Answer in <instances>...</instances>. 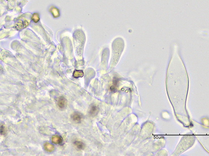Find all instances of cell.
I'll list each match as a JSON object with an SVG mask.
<instances>
[{
	"mask_svg": "<svg viewBox=\"0 0 209 156\" xmlns=\"http://www.w3.org/2000/svg\"><path fill=\"white\" fill-rule=\"evenodd\" d=\"M71 118L75 122L79 123L81 122L82 119V115L79 112H74L71 115Z\"/></svg>",
	"mask_w": 209,
	"mask_h": 156,
	"instance_id": "obj_1",
	"label": "cell"
},
{
	"mask_svg": "<svg viewBox=\"0 0 209 156\" xmlns=\"http://www.w3.org/2000/svg\"><path fill=\"white\" fill-rule=\"evenodd\" d=\"M57 104L59 107L61 109H64L67 104V100L64 97H61L59 98Z\"/></svg>",
	"mask_w": 209,
	"mask_h": 156,
	"instance_id": "obj_2",
	"label": "cell"
},
{
	"mask_svg": "<svg viewBox=\"0 0 209 156\" xmlns=\"http://www.w3.org/2000/svg\"><path fill=\"white\" fill-rule=\"evenodd\" d=\"M63 139L62 137L59 135H54L52 137L51 141L55 144H61L62 143Z\"/></svg>",
	"mask_w": 209,
	"mask_h": 156,
	"instance_id": "obj_3",
	"label": "cell"
},
{
	"mask_svg": "<svg viewBox=\"0 0 209 156\" xmlns=\"http://www.w3.org/2000/svg\"><path fill=\"white\" fill-rule=\"evenodd\" d=\"M44 149L46 151L48 152H52L54 150L55 147L53 145L50 144L49 142L45 143L44 145Z\"/></svg>",
	"mask_w": 209,
	"mask_h": 156,
	"instance_id": "obj_4",
	"label": "cell"
},
{
	"mask_svg": "<svg viewBox=\"0 0 209 156\" xmlns=\"http://www.w3.org/2000/svg\"><path fill=\"white\" fill-rule=\"evenodd\" d=\"M98 109L97 107L95 105H92L91 107L89 110V113L91 116H94L98 114Z\"/></svg>",
	"mask_w": 209,
	"mask_h": 156,
	"instance_id": "obj_5",
	"label": "cell"
},
{
	"mask_svg": "<svg viewBox=\"0 0 209 156\" xmlns=\"http://www.w3.org/2000/svg\"><path fill=\"white\" fill-rule=\"evenodd\" d=\"M74 144L76 147L79 149L82 150L85 147V144L83 142H82L80 141H77L74 142Z\"/></svg>",
	"mask_w": 209,
	"mask_h": 156,
	"instance_id": "obj_6",
	"label": "cell"
},
{
	"mask_svg": "<svg viewBox=\"0 0 209 156\" xmlns=\"http://www.w3.org/2000/svg\"><path fill=\"white\" fill-rule=\"evenodd\" d=\"M83 76V72L82 70H75L73 75V76L75 78L82 77Z\"/></svg>",
	"mask_w": 209,
	"mask_h": 156,
	"instance_id": "obj_7",
	"label": "cell"
},
{
	"mask_svg": "<svg viewBox=\"0 0 209 156\" xmlns=\"http://www.w3.org/2000/svg\"><path fill=\"white\" fill-rule=\"evenodd\" d=\"M6 132L5 126L4 125H1L0 126V134L1 135H5Z\"/></svg>",
	"mask_w": 209,
	"mask_h": 156,
	"instance_id": "obj_8",
	"label": "cell"
}]
</instances>
